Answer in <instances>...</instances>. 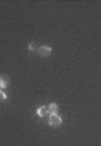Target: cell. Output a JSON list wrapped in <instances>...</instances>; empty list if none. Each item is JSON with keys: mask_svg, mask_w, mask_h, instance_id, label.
<instances>
[{"mask_svg": "<svg viewBox=\"0 0 101 146\" xmlns=\"http://www.w3.org/2000/svg\"><path fill=\"white\" fill-rule=\"evenodd\" d=\"M7 99V95H5V92L3 91V89H0V100H5Z\"/></svg>", "mask_w": 101, "mask_h": 146, "instance_id": "7", "label": "cell"}, {"mask_svg": "<svg viewBox=\"0 0 101 146\" xmlns=\"http://www.w3.org/2000/svg\"><path fill=\"white\" fill-rule=\"evenodd\" d=\"M49 110H50V114H58V104L57 103H51L49 106Z\"/></svg>", "mask_w": 101, "mask_h": 146, "instance_id": "5", "label": "cell"}, {"mask_svg": "<svg viewBox=\"0 0 101 146\" xmlns=\"http://www.w3.org/2000/svg\"><path fill=\"white\" fill-rule=\"evenodd\" d=\"M49 125L51 127H58L62 125V118L58 114H50L49 115Z\"/></svg>", "mask_w": 101, "mask_h": 146, "instance_id": "1", "label": "cell"}, {"mask_svg": "<svg viewBox=\"0 0 101 146\" xmlns=\"http://www.w3.org/2000/svg\"><path fill=\"white\" fill-rule=\"evenodd\" d=\"M28 50H30V52H38V47H37V45H35L34 42H31V43L28 45Z\"/></svg>", "mask_w": 101, "mask_h": 146, "instance_id": "6", "label": "cell"}, {"mask_svg": "<svg viewBox=\"0 0 101 146\" xmlns=\"http://www.w3.org/2000/svg\"><path fill=\"white\" fill-rule=\"evenodd\" d=\"M51 53H53V47L51 46H47V45H41V46H38V54L42 56V57H49Z\"/></svg>", "mask_w": 101, "mask_h": 146, "instance_id": "2", "label": "cell"}, {"mask_svg": "<svg viewBox=\"0 0 101 146\" xmlns=\"http://www.w3.org/2000/svg\"><path fill=\"white\" fill-rule=\"evenodd\" d=\"M37 115L39 116V118H47L49 115H50L49 106H42V107L37 108Z\"/></svg>", "mask_w": 101, "mask_h": 146, "instance_id": "3", "label": "cell"}, {"mask_svg": "<svg viewBox=\"0 0 101 146\" xmlns=\"http://www.w3.org/2000/svg\"><path fill=\"white\" fill-rule=\"evenodd\" d=\"M10 85V78L7 76H0V89H5Z\"/></svg>", "mask_w": 101, "mask_h": 146, "instance_id": "4", "label": "cell"}]
</instances>
